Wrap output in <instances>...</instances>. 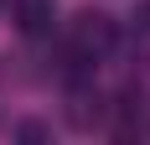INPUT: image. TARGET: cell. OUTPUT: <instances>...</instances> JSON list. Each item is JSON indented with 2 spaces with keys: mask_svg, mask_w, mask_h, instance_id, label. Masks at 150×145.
<instances>
[{
  "mask_svg": "<svg viewBox=\"0 0 150 145\" xmlns=\"http://www.w3.org/2000/svg\"><path fill=\"white\" fill-rule=\"evenodd\" d=\"M16 135H21V140H47V124H31L26 119V124H16Z\"/></svg>",
  "mask_w": 150,
  "mask_h": 145,
  "instance_id": "3",
  "label": "cell"
},
{
  "mask_svg": "<svg viewBox=\"0 0 150 145\" xmlns=\"http://www.w3.org/2000/svg\"><path fill=\"white\" fill-rule=\"evenodd\" d=\"M47 16H52V11H47V0H21V26H26V31H42Z\"/></svg>",
  "mask_w": 150,
  "mask_h": 145,
  "instance_id": "2",
  "label": "cell"
},
{
  "mask_svg": "<svg viewBox=\"0 0 150 145\" xmlns=\"http://www.w3.org/2000/svg\"><path fill=\"white\" fill-rule=\"evenodd\" d=\"M114 42V26H109V16H98V11H88V16H78V31H73V52L83 62H93L104 47Z\"/></svg>",
  "mask_w": 150,
  "mask_h": 145,
  "instance_id": "1",
  "label": "cell"
}]
</instances>
